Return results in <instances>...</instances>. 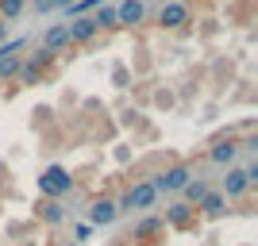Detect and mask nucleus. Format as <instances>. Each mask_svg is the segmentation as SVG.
<instances>
[{"label":"nucleus","mask_w":258,"mask_h":246,"mask_svg":"<svg viewBox=\"0 0 258 246\" xmlns=\"http://www.w3.org/2000/svg\"><path fill=\"white\" fill-rule=\"evenodd\" d=\"M154 200H158V193H154V185L151 181H135L127 189V193L116 200V212H147V208H154Z\"/></svg>","instance_id":"1"},{"label":"nucleus","mask_w":258,"mask_h":246,"mask_svg":"<svg viewBox=\"0 0 258 246\" xmlns=\"http://www.w3.org/2000/svg\"><path fill=\"white\" fill-rule=\"evenodd\" d=\"M74 189V177L62 170V166H46L43 177H39V196L43 200H58V196H66Z\"/></svg>","instance_id":"2"},{"label":"nucleus","mask_w":258,"mask_h":246,"mask_svg":"<svg viewBox=\"0 0 258 246\" xmlns=\"http://www.w3.org/2000/svg\"><path fill=\"white\" fill-rule=\"evenodd\" d=\"M193 23V8L189 4H181V0H166L158 8V27L162 31H181V27H189Z\"/></svg>","instance_id":"3"},{"label":"nucleus","mask_w":258,"mask_h":246,"mask_svg":"<svg viewBox=\"0 0 258 246\" xmlns=\"http://www.w3.org/2000/svg\"><path fill=\"white\" fill-rule=\"evenodd\" d=\"M189 181H193V170L177 161V166H166V170H162L151 185H154V193H181Z\"/></svg>","instance_id":"4"},{"label":"nucleus","mask_w":258,"mask_h":246,"mask_svg":"<svg viewBox=\"0 0 258 246\" xmlns=\"http://www.w3.org/2000/svg\"><path fill=\"white\" fill-rule=\"evenodd\" d=\"M162 223L173 227V231H189V227H197V208H189V204H170L166 215H162Z\"/></svg>","instance_id":"5"},{"label":"nucleus","mask_w":258,"mask_h":246,"mask_svg":"<svg viewBox=\"0 0 258 246\" xmlns=\"http://www.w3.org/2000/svg\"><path fill=\"white\" fill-rule=\"evenodd\" d=\"M143 20H147V4H143V0H123V4H116V23L119 27H139Z\"/></svg>","instance_id":"6"},{"label":"nucleus","mask_w":258,"mask_h":246,"mask_svg":"<svg viewBox=\"0 0 258 246\" xmlns=\"http://www.w3.org/2000/svg\"><path fill=\"white\" fill-rule=\"evenodd\" d=\"M235 158H239V139H220V142H212L208 146V161H216V166H235Z\"/></svg>","instance_id":"7"},{"label":"nucleus","mask_w":258,"mask_h":246,"mask_svg":"<svg viewBox=\"0 0 258 246\" xmlns=\"http://www.w3.org/2000/svg\"><path fill=\"white\" fill-rule=\"evenodd\" d=\"M66 31H70V46H81V43H93L97 39V23H93V16H81V20L66 23Z\"/></svg>","instance_id":"8"},{"label":"nucleus","mask_w":258,"mask_h":246,"mask_svg":"<svg viewBox=\"0 0 258 246\" xmlns=\"http://www.w3.org/2000/svg\"><path fill=\"white\" fill-rule=\"evenodd\" d=\"M116 200H108V196H97V200L89 204V223H97V227H108V223H116Z\"/></svg>","instance_id":"9"},{"label":"nucleus","mask_w":258,"mask_h":246,"mask_svg":"<svg viewBox=\"0 0 258 246\" xmlns=\"http://www.w3.org/2000/svg\"><path fill=\"white\" fill-rule=\"evenodd\" d=\"M247 189H250V181H247V173L239 170V166H231L227 170V177H224V200H239V196H247Z\"/></svg>","instance_id":"10"},{"label":"nucleus","mask_w":258,"mask_h":246,"mask_svg":"<svg viewBox=\"0 0 258 246\" xmlns=\"http://www.w3.org/2000/svg\"><path fill=\"white\" fill-rule=\"evenodd\" d=\"M158 235H166L162 215H143L139 223L131 227V235H127V238H139V242H147V238H158Z\"/></svg>","instance_id":"11"},{"label":"nucleus","mask_w":258,"mask_h":246,"mask_svg":"<svg viewBox=\"0 0 258 246\" xmlns=\"http://www.w3.org/2000/svg\"><path fill=\"white\" fill-rule=\"evenodd\" d=\"M35 215H39L43 223H50V227L66 223V208L58 200H43V196H39V204H35Z\"/></svg>","instance_id":"12"},{"label":"nucleus","mask_w":258,"mask_h":246,"mask_svg":"<svg viewBox=\"0 0 258 246\" xmlns=\"http://www.w3.org/2000/svg\"><path fill=\"white\" fill-rule=\"evenodd\" d=\"M43 50H50V54H58V50H66L70 46V31H66V23H54V27H46V35H43Z\"/></svg>","instance_id":"13"},{"label":"nucleus","mask_w":258,"mask_h":246,"mask_svg":"<svg viewBox=\"0 0 258 246\" xmlns=\"http://www.w3.org/2000/svg\"><path fill=\"white\" fill-rule=\"evenodd\" d=\"M181 193H185V200H181V204H189V208H197V204L205 200V196L212 193V189H208V181H201V177H193V181L185 185Z\"/></svg>","instance_id":"14"},{"label":"nucleus","mask_w":258,"mask_h":246,"mask_svg":"<svg viewBox=\"0 0 258 246\" xmlns=\"http://www.w3.org/2000/svg\"><path fill=\"white\" fill-rule=\"evenodd\" d=\"M224 208H227V200H224L220 193H208L205 200L197 204V212H201V215H208V219H220V215H224Z\"/></svg>","instance_id":"15"},{"label":"nucleus","mask_w":258,"mask_h":246,"mask_svg":"<svg viewBox=\"0 0 258 246\" xmlns=\"http://www.w3.org/2000/svg\"><path fill=\"white\" fill-rule=\"evenodd\" d=\"M54 58H58V54L43 50V46H35V54H27V58H23V65H31V69H39V73H46V69L54 65Z\"/></svg>","instance_id":"16"},{"label":"nucleus","mask_w":258,"mask_h":246,"mask_svg":"<svg viewBox=\"0 0 258 246\" xmlns=\"http://www.w3.org/2000/svg\"><path fill=\"white\" fill-rule=\"evenodd\" d=\"M93 23H97V31H112V27H119V23H116V8H112V4H100V8L93 12Z\"/></svg>","instance_id":"17"},{"label":"nucleus","mask_w":258,"mask_h":246,"mask_svg":"<svg viewBox=\"0 0 258 246\" xmlns=\"http://www.w3.org/2000/svg\"><path fill=\"white\" fill-rule=\"evenodd\" d=\"M20 69H23V58H4V62H0V81H12V85H16Z\"/></svg>","instance_id":"18"},{"label":"nucleus","mask_w":258,"mask_h":246,"mask_svg":"<svg viewBox=\"0 0 258 246\" xmlns=\"http://www.w3.org/2000/svg\"><path fill=\"white\" fill-rule=\"evenodd\" d=\"M100 4H104V0H74V4H70V16H74V20H81V16H89V12H97Z\"/></svg>","instance_id":"19"},{"label":"nucleus","mask_w":258,"mask_h":246,"mask_svg":"<svg viewBox=\"0 0 258 246\" xmlns=\"http://www.w3.org/2000/svg\"><path fill=\"white\" fill-rule=\"evenodd\" d=\"M20 50H27V39H12V43H0V62H4V58H20Z\"/></svg>","instance_id":"20"},{"label":"nucleus","mask_w":258,"mask_h":246,"mask_svg":"<svg viewBox=\"0 0 258 246\" xmlns=\"http://www.w3.org/2000/svg\"><path fill=\"white\" fill-rule=\"evenodd\" d=\"M27 0H0V20H16Z\"/></svg>","instance_id":"21"},{"label":"nucleus","mask_w":258,"mask_h":246,"mask_svg":"<svg viewBox=\"0 0 258 246\" xmlns=\"http://www.w3.org/2000/svg\"><path fill=\"white\" fill-rule=\"evenodd\" d=\"M35 12H39V16H43V12H54V4L50 0H35Z\"/></svg>","instance_id":"22"},{"label":"nucleus","mask_w":258,"mask_h":246,"mask_svg":"<svg viewBox=\"0 0 258 246\" xmlns=\"http://www.w3.org/2000/svg\"><path fill=\"white\" fill-rule=\"evenodd\" d=\"M0 43H8V20H0Z\"/></svg>","instance_id":"23"},{"label":"nucleus","mask_w":258,"mask_h":246,"mask_svg":"<svg viewBox=\"0 0 258 246\" xmlns=\"http://www.w3.org/2000/svg\"><path fill=\"white\" fill-rule=\"evenodd\" d=\"M54 8H70V4H74V0H50Z\"/></svg>","instance_id":"24"}]
</instances>
